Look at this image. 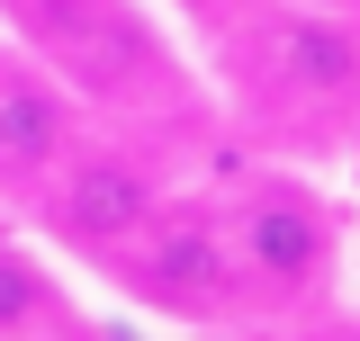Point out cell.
<instances>
[{
  "label": "cell",
  "instance_id": "6da1fadb",
  "mask_svg": "<svg viewBox=\"0 0 360 341\" xmlns=\"http://www.w3.org/2000/svg\"><path fill=\"white\" fill-rule=\"evenodd\" d=\"M18 36L63 72V90L135 108V99H172V45L153 36V18L135 0H18Z\"/></svg>",
  "mask_w": 360,
  "mask_h": 341
},
{
  "label": "cell",
  "instance_id": "52a82bcc",
  "mask_svg": "<svg viewBox=\"0 0 360 341\" xmlns=\"http://www.w3.org/2000/svg\"><path fill=\"white\" fill-rule=\"evenodd\" d=\"M82 314L63 305V288L45 279L27 252H0V333H72Z\"/></svg>",
  "mask_w": 360,
  "mask_h": 341
},
{
  "label": "cell",
  "instance_id": "277c9868",
  "mask_svg": "<svg viewBox=\"0 0 360 341\" xmlns=\"http://www.w3.org/2000/svg\"><path fill=\"white\" fill-rule=\"evenodd\" d=\"M162 207V189H153V170L135 162V153H63L54 162V189H45V225H54V243H72V252L108 260L117 243H127L144 215Z\"/></svg>",
  "mask_w": 360,
  "mask_h": 341
},
{
  "label": "cell",
  "instance_id": "5b68a950",
  "mask_svg": "<svg viewBox=\"0 0 360 341\" xmlns=\"http://www.w3.org/2000/svg\"><path fill=\"white\" fill-rule=\"evenodd\" d=\"M72 144H82L72 90L27 63H0V180H45Z\"/></svg>",
  "mask_w": 360,
  "mask_h": 341
},
{
  "label": "cell",
  "instance_id": "7a4b0ae2",
  "mask_svg": "<svg viewBox=\"0 0 360 341\" xmlns=\"http://www.w3.org/2000/svg\"><path fill=\"white\" fill-rule=\"evenodd\" d=\"M108 260H117V288L144 314H162V323H217L234 305V252H225V225L207 207H172L162 198Z\"/></svg>",
  "mask_w": 360,
  "mask_h": 341
},
{
  "label": "cell",
  "instance_id": "8992f818",
  "mask_svg": "<svg viewBox=\"0 0 360 341\" xmlns=\"http://www.w3.org/2000/svg\"><path fill=\"white\" fill-rule=\"evenodd\" d=\"M270 63H279V81L297 99H352L360 90V27L352 18H279Z\"/></svg>",
  "mask_w": 360,
  "mask_h": 341
},
{
  "label": "cell",
  "instance_id": "3957f363",
  "mask_svg": "<svg viewBox=\"0 0 360 341\" xmlns=\"http://www.w3.org/2000/svg\"><path fill=\"white\" fill-rule=\"evenodd\" d=\"M225 252H234V288H262L270 305H297L333 269V215H324L315 189L262 180V189H243L234 215H225Z\"/></svg>",
  "mask_w": 360,
  "mask_h": 341
}]
</instances>
